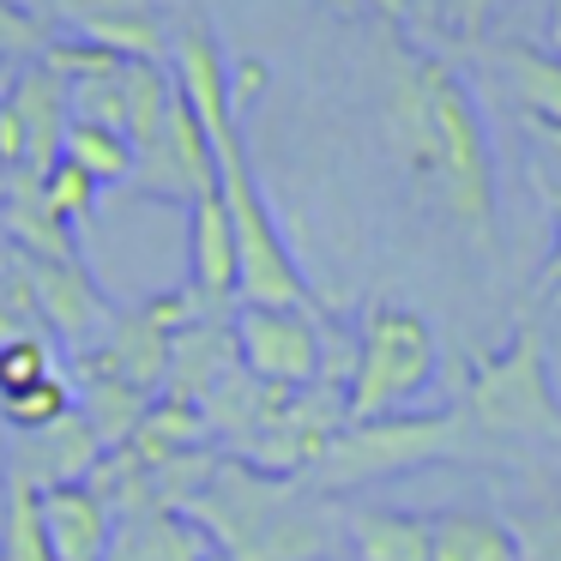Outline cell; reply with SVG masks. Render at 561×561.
I'll list each match as a JSON object with an SVG mask.
<instances>
[{"label": "cell", "instance_id": "cell-1", "mask_svg": "<svg viewBox=\"0 0 561 561\" xmlns=\"http://www.w3.org/2000/svg\"><path fill=\"white\" fill-rule=\"evenodd\" d=\"M182 513L206 525L224 561H327L344 531V519L327 513L320 489L314 495L290 489L242 459L211 465L206 489Z\"/></svg>", "mask_w": 561, "mask_h": 561}, {"label": "cell", "instance_id": "cell-2", "mask_svg": "<svg viewBox=\"0 0 561 561\" xmlns=\"http://www.w3.org/2000/svg\"><path fill=\"white\" fill-rule=\"evenodd\" d=\"M416 85L428 103V170L423 194L440 199L447 224L495 266L501 260V211H495V158H489V127L471 85L453 73L440 55L416 61Z\"/></svg>", "mask_w": 561, "mask_h": 561}, {"label": "cell", "instance_id": "cell-3", "mask_svg": "<svg viewBox=\"0 0 561 561\" xmlns=\"http://www.w3.org/2000/svg\"><path fill=\"white\" fill-rule=\"evenodd\" d=\"M465 416L501 447H561V392L549 375V332L525 308L507 344L477 356L471 387H465Z\"/></svg>", "mask_w": 561, "mask_h": 561}, {"label": "cell", "instance_id": "cell-4", "mask_svg": "<svg viewBox=\"0 0 561 561\" xmlns=\"http://www.w3.org/2000/svg\"><path fill=\"white\" fill-rule=\"evenodd\" d=\"M440 375V339L416 308L404 302H368L351 351V380H344V423L363 416L411 411Z\"/></svg>", "mask_w": 561, "mask_h": 561}, {"label": "cell", "instance_id": "cell-5", "mask_svg": "<svg viewBox=\"0 0 561 561\" xmlns=\"http://www.w3.org/2000/svg\"><path fill=\"white\" fill-rule=\"evenodd\" d=\"M465 447V416L459 411H392V416H363L344 423L339 435L320 447L314 489L339 495V489H368L387 477H411L423 465H440Z\"/></svg>", "mask_w": 561, "mask_h": 561}, {"label": "cell", "instance_id": "cell-6", "mask_svg": "<svg viewBox=\"0 0 561 561\" xmlns=\"http://www.w3.org/2000/svg\"><path fill=\"white\" fill-rule=\"evenodd\" d=\"M236 363L278 392H302L327 380V327L320 308H278V302H236Z\"/></svg>", "mask_w": 561, "mask_h": 561}, {"label": "cell", "instance_id": "cell-7", "mask_svg": "<svg viewBox=\"0 0 561 561\" xmlns=\"http://www.w3.org/2000/svg\"><path fill=\"white\" fill-rule=\"evenodd\" d=\"M127 182H134L146 199H163V206H194L206 187H218L206 127L194 122V110L182 103V91H175L170 122L158 127V139L134 151V175H127Z\"/></svg>", "mask_w": 561, "mask_h": 561}, {"label": "cell", "instance_id": "cell-8", "mask_svg": "<svg viewBox=\"0 0 561 561\" xmlns=\"http://www.w3.org/2000/svg\"><path fill=\"white\" fill-rule=\"evenodd\" d=\"M7 254L19 260V272H25L31 284V302H37V320L49 332H61L73 351H85L91 339H103L110 332V302H103V290L91 284L85 260H43V254H25V248L7 242Z\"/></svg>", "mask_w": 561, "mask_h": 561}, {"label": "cell", "instance_id": "cell-9", "mask_svg": "<svg viewBox=\"0 0 561 561\" xmlns=\"http://www.w3.org/2000/svg\"><path fill=\"white\" fill-rule=\"evenodd\" d=\"M7 110H13L19 134H25V170L19 175H49L61 163V139H67V79L49 61H25L19 73H7Z\"/></svg>", "mask_w": 561, "mask_h": 561}, {"label": "cell", "instance_id": "cell-10", "mask_svg": "<svg viewBox=\"0 0 561 561\" xmlns=\"http://www.w3.org/2000/svg\"><path fill=\"white\" fill-rule=\"evenodd\" d=\"M37 507H43V531H49L55 561H103V556H110L115 501L103 495L91 477H79V483H55V489H37Z\"/></svg>", "mask_w": 561, "mask_h": 561}, {"label": "cell", "instance_id": "cell-11", "mask_svg": "<svg viewBox=\"0 0 561 561\" xmlns=\"http://www.w3.org/2000/svg\"><path fill=\"white\" fill-rule=\"evenodd\" d=\"M236 272H242V260H236L230 211H224L218 187H206L187 206V290H194V302L211 314L236 308Z\"/></svg>", "mask_w": 561, "mask_h": 561}, {"label": "cell", "instance_id": "cell-12", "mask_svg": "<svg viewBox=\"0 0 561 561\" xmlns=\"http://www.w3.org/2000/svg\"><path fill=\"white\" fill-rule=\"evenodd\" d=\"M98 459H103L98 435L85 428L79 411H67L61 423L31 428V435L13 440V453H7V477H19V483H31V489H55V483H79V477H91Z\"/></svg>", "mask_w": 561, "mask_h": 561}, {"label": "cell", "instance_id": "cell-13", "mask_svg": "<svg viewBox=\"0 0 561 561\" xmlns=\"http://www.w3.org/2000/svg\"><path fill=\"white\" fill-rule=\"evenodd\" d=\"M103 561H224L211 531L175 507H127L115 513V537Z\"/></svg>", "mask_w": 561, "mask_h": 561}, {"label": "cell", "instance_id": "cell-14", "mask_svg": "<svg viewBox=\"0 0 561 561\" xmlns=\"http://www.w3.org/2000/svg\"><path fill=\"white\" fill-rule=\"evenodd\" d=\"M428 561H519V543L501 513L447 507L428 519Z\"/></svg>", "mask_w": 561, "mask_h": 561}, {"label": "cell", "instance_id": "cell-15", "mask_svg": "<svg viewBox=\"0 0 561 561\" xmlns=\"http://www.w3.org/2000/svg\"><path fill=\"white\" fill-rule=\"evenodd\" d=\"M344 543L356 561H428V519L399 507H351Z\"/></svg>", "mask_w": 561, "mask_h": 561}, {"label": "cell", "instance_id": "cell-16", "mask_svg": "<svg viewBox=\"0 0 561 561\" xmlns=\"http://www.w3.org/2000/svg\"><path fill=\"white\" fill-rule=\"evenodd\" d=\"M146 404L151 399L139 387L110 380V375H91V368H85V387L73 392V411L85 416V428L98 435L103 453H115V447H127V440H134V428L146 423Z\"/></svg>", "mask_w": 561, "mask_h": 561}, {"label": "cell", "instance_id": "cell-17", "mask_svg": "<svg viewBox=\"0 0 561 561\" xmlns=\"http://www.w3.org/2000/svg\"><path fill=\"white\" fill-rule=\"evenodd\" d=\"M495 61H501V73H507L513 98H519L525 122L561 127V61H556V55L531 49V43H501Z\"/></svg>", "mask_w": 561, "mask_h": 561}, {"label": "cell", "instance_id": "cell-18", "mask_svg": "<svg viewBox=\"0 0 561 561\" xmlns=\"http://www.w3.org/2000/svg\"><path fill=\"white\" fill-rule=\"evenodd\" d=\"M61 163H79L98 187H122L134 175V146H127L122 127H103V122H67L61 139Z\"/></svg>", "mask_w": 561, "mask_h": 561}, {"label": "cell", "instance_id": "cell-19", "mask_svg": "<svg viewBox=\"0 0 561 561\" xmlns=\"http://www.w3.org/2000/svg\"><path fill=\"white\" fill-rule=\"evenodd\" d=\"M0 561H55L49 531H43L37 489L7 477V507H0Z\"/></svg>", "mask_w": 561, "mask_h": 561}, {"label": "cell", "instance_id": "cell-20", "mask_svg": "<svg viewBox=\"0 0 561 561\" xmlns=\"http://www.w3.org/2000/svg\"><path fill=\"white\" fill-rule=\"evenodd\" d=\"M73 411V380L49 375V380H31L19 392H0V416L13 423V435H31V428H49Z\"/></svg>", "mask_w": 561, "mask_h": 561}, {"label": "cell", "instance_id": "cell-21", "mask_svg": "<svg viewBox=\"0 0 561 561\" xmlns=\"http://www.w3.org/2000/svg\"><path fill=\"white\" fill-rule=\"evenodd\" d=\"M98 194L103 187L91 182L79 163H55V170L43 175V199H49V211L67 224V230H85V224L98 218Z\"/></svg>", "mask_w": 561, "mask_h": 561}, {"label": "cell", "instance_id": "cell-22", "mask_svg": "<svg viewBox=\"0 0 561 561\" xmlns=\"http://www.w3.org/2000/svg\"><path fill=\"white\" fill-rule=\"evenodd\" d=\"M519 561H561V501H525L507 519Z\"/></svg>", "mask_w": 561, "mask_h": 561}, {"label": "cell", "instance_id": "cell-23", "mask_svg": "<svg viewBox=\"0 0 561 561\" xmlns=\"http://www.w3.org/2000/svg\"><path fill=\"white\" fill-rule=\"evenodd\" d=\"M61 375L55 368V351L43 332H19V339H0V392H19L31 380H49Z\"/></svg>", "mask_w": 561, "mask_h": 561}, {"label": "cell", "instance_id": "cell-24", "mask_svg": "<svg viewBox=\"0 0 561 561\" xmlns=\"http://www.w3.org/2000/svg\"><path fill=\"white\" fill-rule=\"evenodd\" d=\"M49 37H55L49 19H37L31 7H19V0H0V67L37 61V55L49 49Z\"/></svg>", "mask_w": 561, "mask_h": 561}, {"label": "cell", "instance_id": "cell-25", "mask_svg": "<svg viewBox=\"0 0 561 561\" xmlns=\"http://www.w3.org/2000/svg\"><path fill=\"white\" fill-rule=\"evenodd\" d=\"M531 182L549 206V230H556L549 236V260H543V272H537V302H561V182H549L537 163H531Z\"/></svg>", "mask_w": 561, "mask_h": 561}, {"label": "cell", "instance_id": "cell-26", "mask_svg": "<svg viewBox=\"0 0 561 561\" xmlns=\"http://www.w3.org/2000/svg\"><path fill=\"white\" fill-rule=\"evenodd\" d=\"M501 7H507V0H453V25H459V37L477 43V37H483V25L501 13Z\"/></svg>", "mask_w": 561, "mask_h": 561}, {"label": "cell", "instance_id": "cell-27", "mask_svg": "<svg viewBox=\"0 0 561 561\" xmlns=\"http://www.w3.org/2000/svg\"><path fill=\"white\" fill-rule=\"evenodd\" d=\"M531 127V139H537V170L549 175V182H561V127H549V122H525Z\"/></svg>", "mask_w": 561, "mask_h": 561}, {"label": "cell", "instance_id": "cell-28", "mask_svg": "<svg viewBox=\"0 0 561 561\" xmlns=\"http://www.w3.org/2000/svg\"><path fill=\"white\" fill-rule=\"evenodd\" d=\"M543 49L561 61V0H543Z\"/></svg>", "mask_w": 561, "mask_h": 561}, {"label": "cell", "instance_id": "cell-29", "mask_svg": "<svg viewBox=\"0 0 561 561\" xmlns=\"http://www.w3.org/2000/svg\"><path fill=\"white\" fill-rule=\"evenodd\" d=\"M356 7H368V13L387 19V25H404V19H411V0H356Z\"/></svg>", "mask_w": 561, "mask_h": 561}, {"label": "cell", "instance_id": "cell-30", "mask_svg": "<svg viewBox=\"0 0 561 561\" xmlns=\"http://www.w3.org/2000/svg\"><path fill=\"white\" fill-rule=\"evenodd\" d=\"M327 7H332V13H344V19H351V13H363L356 0H327Z\"/></svg>", "mask_w": 561, "mask_h": 561}, {"label": "cell", "instance_id": "cell-31", "mask_svg": "<svg viewBox=\"0 0 561 561\" xmlns=\"http://www.w3.org/2000/svg\"><path fill=\"white\" fill-rule=\"evenodd\" d=\"M19 7H31V13H37V19H43V7H49V0H19Z\"/></svg>", "mask_w": 561, "mask_h": 561}]
</instances>
